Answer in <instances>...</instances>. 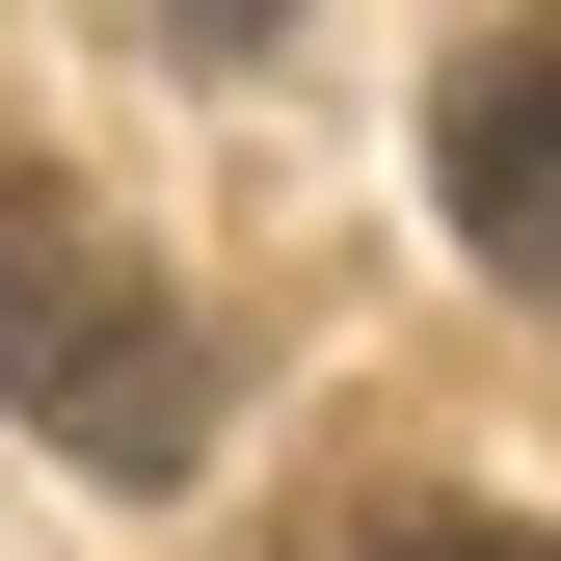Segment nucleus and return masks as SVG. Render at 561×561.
I'll use <instances>...</instances> for the list:
<instances>
[{"label": "nucleus", "mask_w": 561, "mask_h": 561, "mask_svg": "<svg viewBox=\"0 0 561 561\" xmlns=\"http://www.w3.org/2000/svg\"><path fill=\"white\" fill-rule=\"evenodd\" d=\"M0 401H27L81 481H134V508L215 455V347H187V295L134 267V215H81V187H27V161H0Z\"/></svg>", "instance_id": "f257e3e1"}, {"label": "nucleus", "mask_w": 561, "mask_h": 561, "mask_svg": "<svg viewBox=\"0 0 561 561\" xmlns=\"http://www.w3.org/2000/svg\"><path fill=\"white\" fill-rule=\"evenodd\" d=\"M428 187H455V241H481V267H535V295H561V27L455 54V107H428Z\"/></svg>", "instance_id": "f03ea898"}, {"label": "nucleus", "mask_w": 561, "mask_h": 561, "mask_svg": "<svg viewBox=\"0 0 561 561\" xmlns=\"http://www.w3.org/2000/svg\"><path fill=\"white\" fill-rule=\"evenodd\" d=\"M267 561H561V535H535V508H455V481H321Z\"/></svg>", "instance_id": "7ed1b4c3"}]
</instances>
